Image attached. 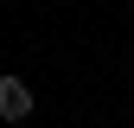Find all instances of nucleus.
I'll return each mask as SVG.
<instances>
[{"label": "nucleus", "instance_id": "f257e3e1", "mask_svg": "<svg viewBox=\"0 0 134 128\" xmlns=\"http://www.w3.org/2000/svg\"><path fill=\"white\" fill-rule=\"evenodd\" d=\"M32 115V90L19 77H0V122H26Z\"/></svg>", "mask_w": 134, "mask_h": 128}]
</instances>
